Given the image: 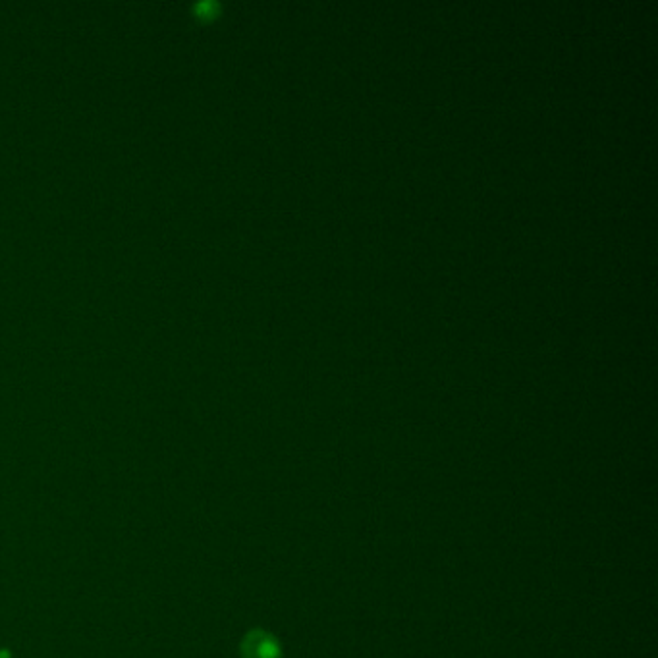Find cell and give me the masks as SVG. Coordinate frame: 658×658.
Here are the masks:
<instances>
[{"label": "cell", "mask_w": 658, "mask_h": 658, "mask_svg": "<svg viewBox=\"0 0 658 658\" xmlns=\"http://www.w3.org/2000/svg\"><path fill=\"white\" fill-rule=\"evenodd\" d=\"M242 658H280V649L273 635L255 629L242 641Z\"/></svg>", "instance_id": "6da1fadb"}, {"label": "cell", "mask_w": 658, "mask_h": 658, "mask_svg": "<svg viewBox=\"0 0 658 658\" xmlns=\"http://www.w3.org/2000/svg\"><path fill=\"white\" fill-rule=\"evenodd\" d=\"M217 12V4H213V2H201L199 6H197V14L199 16H213Z\"/></svg>", "instance_id": "7a4b0ae2"}]
</instances>
